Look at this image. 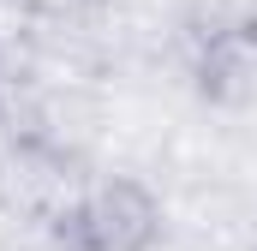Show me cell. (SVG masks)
<instances>
[{
  "label": "cell",
  "mask_w": 257,
  "mask_h": 251,
  "mask_svg": "<svg viewBox=\"0 0 257 251\" xmlns=\"http://www.w3.org/2000/svg\"><path fill=\"white\" fill-rule=\"evenodd\" d=\"M66 203H72L66 156H54L42 138H18L12 150H0V215L48 227V215Z\"/></svg>",
  "instance_id": "obj_1"
},
{
  "label": "cell",
  "mask_w": 257,
  "mask_h": 251,
  "mask_svg": "<svg viewBox=\"0 0 257 251\" xmlns=\"http://www.w3.org/2000/svg\"><path fill=\"white\" fill-rule=\"evenodd\" d=\"M84 221H90V251H150L162 239V203L138 180H102L84 191Z\"/></svg>",
  "instance_id": "obj_2"
},
{
  "label": "cell",
  "mask_w": 257,
  "mask_h": 251,
  "mask_svg": "<svg viewBox=\"0 0 257 251\" xmlns=\"http://www.w3.org/2000/svg\"><path fill=\"white\" fill-rule=\"evenodd\" d=\"M197 96L221 102V108H239L257 96V18L209 30V42L197 54Z\"/></svg>",
  "instance_id": "obj_3"
}]
</instances>
